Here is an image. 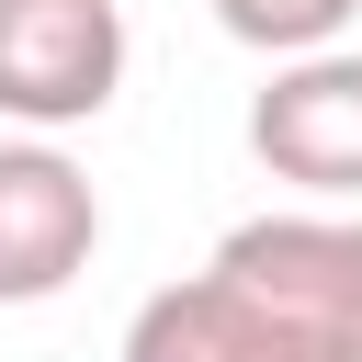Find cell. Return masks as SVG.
Wrapping results in <instances>:
<instances>
[{"mask_svg":"<svg viewBox=\"0 0 362 362\" xmlns=\"http://www.w3.org/2000/svg\"><path fill=\"white\" fill-rule=\"evenodd\" d=\"M204 272L226 294H249L260 317L362 362V215H249V226H226V249Z\"/></svg>","mask_w":362,"mask_h":362,"instance_id":"cell-1","label":"cell"},{"mask_svg":"<svg viewBox=\"0 0 362 362\" xmlns=\"http://www.w3.org/2000/svg\"><path fill=\"white\" fill-rule=\"evenodd\" d=\"M124 79V11L113 0H0V113L57 136L90 124Z\"/></svg>","mask_w":362,"mask_h":362,"instance_id":"cell-2","label":"cell"},{"mask_svg":"<svg viewBox=\"0 0 362 362\" xmlns=\"http://www.w3.org/2000/svg\"><path fill=\"white\" fill-rule=\"evenodd\" d=\"M102 249V192L68 147L0 136V305H45L90 272Z\"/></svg>","mask_w":362,"mask_h":362,"instance_id":"cell-3","label":"cell"},{"mask_svg":"<svg viewBox=\"0 0 362 362\" xmlns=\"http://www.w3.org/2000/svg\"><path fill=\"white\" fill-rule=\"evenodd\" d=\"M249 147H260L272 181H294L317 204H351L362 192V57L328 45V57L272 68V90L249 102Z\"/></svg>","mask_w":362,"mask_h":362,"instance_id":"cell-4","label":"cell"},{"mask_svg":"<svg viewBox=\"0 0 362 362\" xmlns=\"http://www.w3.org/2000/svg\"><path fill=\"white\" fill-rule=\"evenodd\" d=\"M124 362H339V351L305 339V328H283V317H260V305L226 294L215 272H192V283H158V294L136 305Z\"/></svg>","mask_w":362,"mask_h":362,"instance_id":"cell-5","label":"cell"},{"mask_svg":"<svg viewBox=\"0 0 362 362\" xmlns=\"http://www.w3.org/2000/svg\"><path fill=\"white\" fill-rule=\"evenodd\" d=\"M362 0H215V23L238 34V45H260V57H328L339 45V23H351Z\"/></svg>","mask_w":362,"mask_h":362,"instance_id":"cell-6","label":"cell"}]
</instances>
